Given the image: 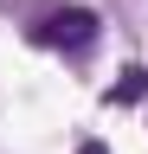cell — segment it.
Here are the masks:
<instances>
[{"instance_id":"6da1fadb","label":"cell","mask_w":148,"mask_h":154,"mask_svg":"<svg viewBox=\"0 0 148 154\" xmlns=\"http://www.w3.org/2000/svg\"><path fill=\"white\" fill-rule=\"evenodd\" d=\"M32 38H39V45H65V51H84L90 38H97V13H90V7H58V13H45L39 26H32Z\"/></svg>"},{"instance_id":"7a4b0ae2","label":"cell","mask_w":148,"mask_h":154,"mask_svg":"<svg viewBox=\"0 0 148 154\" xmlns=\"http://www.w3.org/2000/svg\"><path fill=\"white\" fill-rule=\"evenodd\" d=\"M142 96H148V71L142 64H129L116 84H109V103H142Z\"/></svg>"},{"instance_id":"3957f363","label":"cell","mask_w":148,"mask_h":154,"mask_svg":"<svg viewBox=\"0 0 148 154\" xmlns=\"http://www.w3.org/2000/svg\"><path fill=\"white\" fill-rule=\"evenodd\" d=\"M77 154H103V148H97V141H84V148H77Z\"/></svg>"}]
</instances>
